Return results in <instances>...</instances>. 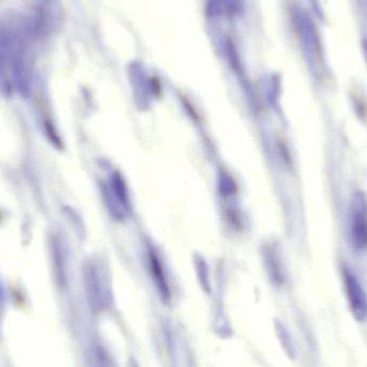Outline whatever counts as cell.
<instances>
[{"mask_svg": "<svg viewBox=\"0 0 367 367\" xmlns=\"http://www.w3.org/2000/svg\"><path fill=\"white\" fill-rule=\"evenodd\" d=\"M351 240L357 250L367 246V218L361 211L353 213L350 227Z\"/></svg>", "mask_w": 367, "mask_h": 367, "instance_id": "2", "label": "cell"}, {"mask_svg": "<svg viewBox=\"0 0 367 367\" xmlns=\"http://www.w3.org/2000/svg\"><path fill=\"white\" fill-rule=\"evenodd\" d=\"M344 282L347 300L353 317L358 321H364L367 318V297L362 285L356 276L348 271L344 273Z\"/></svg>", "mask_w": 367, "mask_h": 367, "instance_id": "1", "label": "cell"}, {"mask_svg": "<svg viewBox=\"0 0 367 367\" xmlns=\"http://www.w3.org/2000/svg\"><path fill=\"white\" fill-rule=\"evenodd\" d=\"M222 7L229 15H238L242 10L243 0H220Z\"/></svg>", "mask_w": 367, "mask_h": 367, "instance_id": "5", "label": "cell"}, {"mask_svg": "<svg viewBox=\"0 0 367 367\" xmlns=\"http://www.w3.org/2000/svg\"><path fill=\"white\" fill-rule=\"evenodd\" d=\"M94 367H112L111 361L108 358L104 349L96 347L94 350Z\"/></svg>", "mask_w": 367, "mask_h": 367, "instance_id": "4", "label": "cell"}, {"mask_svg": "<svg viewBox=\"0 0 367 367\" xmlns=\"http://www.w3.org/2000/svg\"><path fill=\"white\" fill-rule=\"evenodd\" d=\"M151 268L153 272L154 279H155L156 285H157L159 292H161V297L165 300L169 299L170 291L168 287L167 282H165V274L161 270V264L156 259V256L151 258Z\"/></svg>", "mask_w": 367, "mask_h": 367, "instance_id": "3", "label": "cell"}]
</instances>
